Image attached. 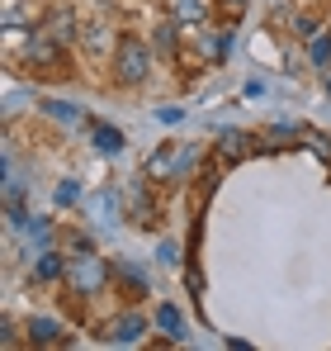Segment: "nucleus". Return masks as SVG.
<instances>
[{
  "label": "nucleus",
  "mask_w": 331,
  "mask_h": 351,
  "mask_svg": "<svg viewBox=\"0 0 331 351\" xmlns=\"http://www.w3.org/2000/svg\"><path fill=\"white\" fill-rule=\"evenodd\" d=\"M194 147L189 143H166V147H157L147 162H142V176L147 180H185L189 176V167H194Z\"/></svg>",
  "instance_id": "1"
},
{
  "label": "nucleus",
  "mask_w": 331,
  "mask_h": 351,
  "mask_svg": "<svg viewBox=\"0 0 331 351\" xmlns=\"http://www.w3.org/2000/svg\"><path fill=\"white\" fill-rule=\"evenodd\" d=\"M147 66H152V48L137 34L118 38V48H114V76H118V86H137L147 76Z\"/></svg>",
  "instance_id": "2"
},
{
  "label": "nucleus",
  "mask_w": 331,
  "mask_h": 351,
  "mask_svg": "<svg viewBox=\"0 0 331 351\" xmlns=\"http://www.w3.org/2000/svg\"><path fill=\"white\" fill-rule=\"evenodd\" d=\"M109 271H114V266H105V256L85 252V256H71L66 280H71V290H76V294H100L105 285H109Z\"/></svg>",
  "instance_id": "3"
},
{
  "label": "nucleus",
  "mask_w": 331,
  "mask_h": 351,
  "mask_svg": "<svg viewBox=\"0 0 331 351\" xmlns=\"http://www.w3.org/2000/svg\"><path fill=\"white\" fill-rule=\"evenodd\" d=\"M142 332H147V318H142V313H123V318L109 323V337L118 342V347H133Z\"/></svg>",
  "instance_id": "4"
},
{
  "label": "nucleus",
  "mask_w": 331,
  "mask_h": 351,
  "mask_svg": "<svg viewBox=\"0 0 331 351\" xmlns=\"http://www.w3.org/2000/svg\"><path fill=\"white\" fill-rule=\"evenodd\" d=\"M48 34L66 48V43L76 38V14H71V10H53V14H48Z\"/></svg>",
  "instance_id": "5"
},
{
  "label": "nucleus",
  "mask_w": 331,
  "mask_h": 351,
  "mask_svg": "<svg viewBox=\"0 0 331 351\" xmlns=\"http://www.w3.org/2000/svg\"><path fill=\"white\" fill-rule=\"evenodd\" d=\"M90 138H95V147H100V152H109V157L123 152V133L109 128V123H90Z\"/></svg>",
  "instance_id": "6"
},
{
  "label": "nucleus",
  "mask_w": 331,
  "mask_h": 351,
  "mask_svg": "<svg viewBox=\"0 0 331 351\" xmlns=\"http://www.w3.org/2000/svg\"><path fill=\"white\" fill-rule=\"evenodd\" d=\"M29 342H38V347H57V342H62V328H57L53 318H34V323H29Z\"/></svg>",
  "instance_id": "7"
},
{
  "label": "nucleus",
  "mask_w": 331,
  "mask_h": 351,
  "mask_svg": "<svg viewBox=\"0 0 331 351\" xmlns=\"http://www.w3.org/2000/svg\"><path fill=\"white\" fill-rule=\"evenodd\" d=\"M114 209H118V195H114V190H95V195H90V219H95V223H109Z\"/></svg>",
  "instance_id": "8"
},
{
  "label": "nucleus",
  "mask_w": 331,
  "mask_h": 351,
  "mask_svg": "<svg viewBox=\"0 0 331 351\" xmlns=\"http://www.w3.org/2000/svg\"><path fill=\"white\" fill-rule=\"evenodd\" d=\"M34 276H38V280H62V276H66V261H62L57 252H48V247H43V252H38V266H34Z\"/></svg>",
  "instance_id": "9"
},
{
  "label": "nucleus",
  "mask_w": 331,
  "mask_h": 351,
  "mask_svg": "<svg viewBox=\"0 0 331 351\" xmlns=\"http://www.w3.org/2000/svg\"><path fill=\"white\" fill-rule=\"evenodd\" d=\"M175 19L189 24V29H199L204 24V0H175Z\"/></svg>",
  "instance_id": "10"
},
{
  "label": "nucleus",
  "mask_w": 331,
  "mask_h": 351,
  "mask_svg": "<svg viewBox=\"0 0 331 351\" xmlns=\"http://www.w3.org/2000/svg\"><path fill=\"white\" fill-rule=\"evenodd\" d=\"M81 38H85V48H90L95 58H100V53H105V43H109V34H105V24H85V34H81Z\"/></svg>",
  "instance_id": "11"
},
{
  "label": "nucleus",
  "mask_w": 331,
  "mask_h": 351,
  "mask_svg": "<svg viewBox=\"0 0 331 351\" xmlns=\"http://www.w3.org/2000/svg\"><path fill=\"white\" fill-rule=\"evenodd\" d=\"M157 323H161L170 337H180V308H175V304H161V308H157Z\"/></svg>",
  "instance_id": "12"
},
{
  "label": "nucleus",
  "mask_w": 331,
  "mask_h": 351,
  "mask_svg": "<svg viewBox=\"0 0 331 351\" xmlns=\"http://www.w3.org/2000/svg\"><path fill=\"white\" fill-rule=\"evenodd\" d=\"M246 143H251L246 133H237V128H227V133H222V143H218V152H222V147H227L232 157H241V152H246Z\"/></svg>",
  "instance_id": "13"
},
{
  "label": "nucleus",
  "mask_w": 331,
  "mask_h": 351,
  "mask_svg": "<svg viewBox=\"0 0 331 351\" xmlns=\"http://www.w3.org/2000/svg\"><path fill=\"white\" fill-rule=\"evenodd\" d=\"M43 110H48L53 119H62V123H81V110H76V105H62V100H48Z\"/></svg>",
  "instance_id": "14"
},
{
  "label": "nucleus",
  "mask_w": 331,
  "mask_h": 351,
  "mask_svg": "<svg viewBox=\"0 0 331 351\" xmlns=\"http://www.w3.org/2000/svg\"><path fill=\"white\" fill-rule=\"evenodd\" d=\"M76 199H81V180L71 176V180H62V185H57V204H76Z\"/></svg>",
  "instance_id": "15"
},
{
  "label": "nucleus",
  "mask_w": 331,
  "mask_h": 351,
  "mask_svg": "<svg viewBox=\"0 0 331 351\" xmlns=\"http://www.w3.org/2000/svg\"><path fill=\"white\" fill-rule=\"evenodd\" d=\"M24 228H29V237H34V242H38V247H48V242H53V228H48V223H43V219H29V223H24Z\"/></svg>",
  "instance_id": "16"
},
{
  "label": "nucleus",
  "mask_w": 331,
  "mask_h": 351,
  "mask_svg": "<svg viewBox=\"0 0 331 351\" xmlns=\"http://www.w3.org/2000/svg\"><path fill=\"white\" fill-rule=\"evenodd\" d=\"M308 53L313 62H331V38H308Z\"/></svg>",
  "instance_id": "17"
},
{
  "label": "nucleus",
  "mask_w": 331,
  "mask_h": 351,
  "mask_svg": "<svg viewBox=\"0 0 331 351\" xmlns=\"http://www.w3.org/2000/svg\"><path fill=\"white\" fill-rule=\"evenodd\" d=\"M157 48H161V53H175V24H161V29H157Z\"/></svg>",
  "instance_id": "18"
},
{
  "label": "nucleus",
  "mask_w": 331,
  "mask_h": 351,
  "mask_svg": "<svg viewBox=\"0 0 331 351\" xmlns=\"http://www.w3.org/2000/svg\"><path fill=\"white\" fill-rule=\"evenodd\" d=\"M293 34H298V38H317V24H313L308 14H298V24H293Z\"/></svg>",
  "instance_id": "19"
},
{
  "label": "nucleus",
  "mask_w": 331,
  "mask_h": 351,
  "mask_svg": "<svg viewBox=\"0 0 331 351\" xmlns=\"http://www.w3.org/2000/svg\"><path fill=\"white\" fill-rule=\"evenodd\" d=\"M71 252H76V256H85V252H95V242H90L85 233H71Z\"/></svg>",
  "instance_id": "20"
},
{
  "label": "nucleus",
  "mask_w": 331,
  "mask_h": 351,
  "mask_svg": "<svg viewBox=\"0 0 331 351\" xmlns=\"http://www.w3.org/2000/svg\"><path fill=\"white\" fill-rule=\"evenodd\" d=\"M157 119H161V123H180V119H185V110H175V105H166V110H157Z\"/></svg>",
  "instance_id": "21"
},
{
  "label": "nucleus",
  "mask_w": 331,
  "mask_h": 351,
  "mask_svg": "<svg viewBox=\"0 0 331 351\" xmlns=\"http://www.w3.org/2000/svg\"><path fill=\"white\" fill-rule=\"evenodd\" d=\"M241 5H246V0H227V10H241Z\"/></svg>",
  "instance_id": "22"
},
{
  "label": "nucleus",
  "mask_w": 331,
  "mask_h": 351,
  "mask_svg": "<svg viewBox=\"0 0 331 351\" xmlns=\"http://www.w3.org/2000/svg\"><path fill=\"white\" fill-rule=\"evenodd\" d=\"M327 90H331V71H327Z\"/></svg>",
  "instance_id": "23"
}]
</instances>
